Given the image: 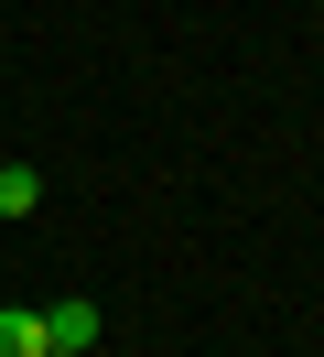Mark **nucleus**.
<instances>
[{
  "label": "nucleus",
  "instance_id": "obj_3",
  "mask_svg": "<svg viewBox=\"0 0 324 357\" xmlns=\"http://www.w3.org/2000/svg\"><path fill=\"white\" fill-rule=\"evenodd\" d=\"M33 206H43V174H33V162H0V217H33Z\"/></svg>",
  "mask_w": 324,
  "mask_h": 357
},
{
  "label": "nucleus",
  "instance_id": "obj_1",
  "mask_svg": "<svg viewBox=\"0 0 324 357\" xmlns=\"http://www.w3.org/2000/svg\"><path fill=\"white\" fill-rule=\"evenodd\" d=\"M43 347H54V357H86V347H98V303H43Z\"/></svg>",
  "mask_w": 324,
  "mask_h": 357
},
{
  "label": "nucleus",
  "instance_id": "obj_2",
  "mask_svg": "<svg viewBox=\"0 0 324 357\" xmlns=\"http://www.w3.org/2000/svg\"><path fill=\"white\" fill-rule=\"evenodd\" d=\"M0 357H54V347H43V314H33V303H0Z\"/></svg>",
  "mask_w": 324,
  "mask_h": 357
}]
</instances>
